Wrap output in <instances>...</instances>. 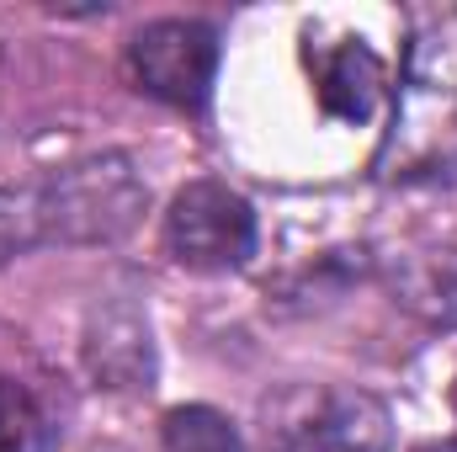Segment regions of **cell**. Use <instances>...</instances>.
Listing matches in <instances>:
<instances>
[{"label":"cell","instance_id":"obj_1","mask_svg":"<svg viewBox=\"0 0 457 452\" xmlns=\"http://www.w3.org/2000/svg\"><path fill=\"white\" fill-rule=\"evenodd\" d=\"M378 176L399 187L457 176V11H426L410 32Z\"/></svg>","mask_w":457,"mask_h":452},{"label":"cell","instance_id":"obj_2","mask_svg":"<svg viewBox=\"0 0 457 452\" xmlns=\"http://www.w3.org/2000/svg\"><path fill=\"white\" fill-rule=\"evenodd\" d=\"M32 197H37L43 245H117L122 234L138 229L149 208V187L138 165L117 149L48 171L43 181H32Z\"/></svg>","mask_w":457,"mask_h":452},{"label":"cell","instance_id":"obj_3","mask_svg":"<svg viewBox=\"0 0 457 452\" xmlns=\"http://www.w3.org/2000/svg\"><path fill=\"white\" fill-rule=\"evenodd\" d=\"M388 405L356 383H293L266 405L271 452H388Z\"/></svg>","mask_w":457,"mask_h":452},{"label":"cell","instance_id":"obj_4","mask_svg":"<svg viewBox=\"0 0 457 452\" xmlns=\"http://www.w3.org/2000/svg\"><path fill=\"white\" fill-rule=\"evenodd\" d=\"M219 27L197 16H160L128 38V75L144 96L176 107V113H203L219 80Z\"/></svg>","mask_w":457,"mask_h":452},{"label":"cell","instance_id":"obj_5","mask_svg":"<svg viewBox=\"0 0 457 452\" xmlns=\"http://www.w3.org/2000/svg\"><path fill=\"white\" fill-rule=\"evenodd\" d=\"M165 250L187 272H239L255 255V208L224 181H187L165 213Z\"/></svg>","mask_w":457,"mask_h":452},{"label":"cell","instance_id":"obj_6","mask_svg":"<svg viewBox=\"0 0 457 452\" xmlns=\"http://www.w3.org/2000/svg\"><path fill=\"white\" fill-rule=\"evenodd\" d=\"M86 367L102 389H149L154 383V336L149 314L128 298H107L86 325Z\"/></svg>","mask_w":457,"mask_h":452},{"label":"cell","instance_id":"obj_7","mask_svg":"<svg viewBox=\"0 0 457 452\" xmlns=\"http://www.w3.org/2000/svg\"><path fill=\"white\" fill-rule=\"evenodd\" d=\"M314 86H320V107L330 117L367 122L388 96V70L361 38H341L336 48H325L314 59Z\"/></svg>","mask_w":457,"mask_h":452},{"label":"cell","instance_id":"obj_8","mask_svg":"<svg viewBox=\"0 0 457 452\" xmlns=\"http://www.w3.org/2000/svg\"><path fill=\"white\" fill-rule=\"evenodd\" d=\"M160 448L165 452H245L234 421L213 405H176L160 421Z\"/></svg>","mask_w":457,"mask_h":452},{"label":"cell","instance_id":"obj_9","mask_svg":"<svg viewBox=\"0 0 457 452\" xmlns=\"http://www.w3.org/2000/svg\"><path fill=\"white\" fill-rule=\"evenodd\" d=\"M54 448V421L37 405V394L16 378L0 372V452H48Z\"/></svg>","mask_w":457,"mask_h":452},{"label":"cell","instance_id":"obj_10","mask_svg":"<svg viewBox=\"0 0 457 452\" xmlns=\"http://www.w3.org/2000/svg\"><path fill=\"white\" fill-rule=\"evenodd\" d=\"M27 250H43V224H37L32 181L0 187V266L16 261V255H27Z\"/></svg>","mask_w":457,"mask_h":452},{"label":"cell","instance_id":"obj_11","mask_svg":"<svg viewBox=\"0 0 457 452\" xmlns=\"http://www.w3.org/2000/svg\"><path fill=\"white\" fill-rule=\"evenodd\" d=\"M420 452H457V442H431V448H420Z\"/></svg>","mask_w":457,"mask_h":452}]
</instances>
